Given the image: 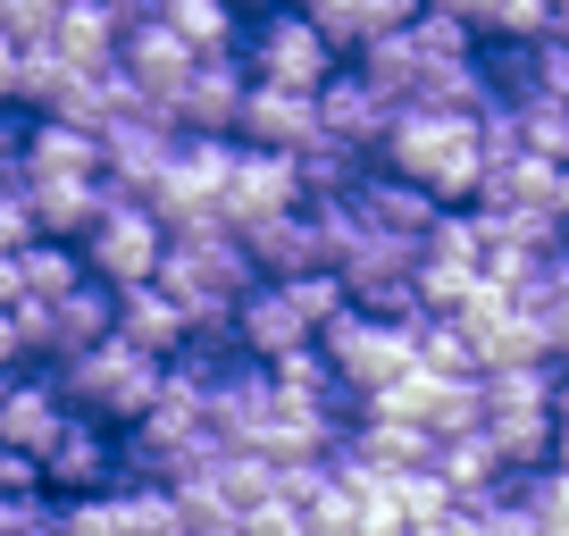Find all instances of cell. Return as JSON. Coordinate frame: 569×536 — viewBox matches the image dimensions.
Segmentation results:
<instances>
[{
	"label": "cell",
	"instance_id": "1",
	"mask_svg": "<svg viewBox=\"0 0 569 536\" xmlns=\"http://www.w3.org/2000/svg\"><path fill=\"white\" fill-rule=\"evenodd\" d=\"M393 177L427 185L445 210H478L486 193V143H478V118H445V109H402L386 135V160Z\"/></svg>",
	"mask_w": 569,
	"mask_h": 536
},
{
	"label": "cell",
	"instance_id": "2",
	"mask_svg": "<svg viewBox=\"0 0 569 536\" xmlns=\"http://www.w3.org/2000/svg\"><path fill=\"white\" fill-rule=\"evenodd\" d=\"M160 286L177 294L184 310H193V336H210V327H234L243 294L260 286V268H251V244H243V235H234L227 218H210V227H184V235H168Z\"/></svg>",
	"mask_w": 569,
	"mask_h": 536
},
{
	"label": "cell",
	"instance_id": "3",
	"mask_svg": "<svg viewBox=\"0 0 569 536\" xmlns=\"http://www.w3.org/2000/svg\"><path fill=\"white\" fill-rule=\"evenodd\" d=\"M59 394H68V411L76 419H101V428H142L151 419V403H160V386H168V360H151V353H134V344H101V353H76V360H59Z\"/></svg>",
	"mask_w": 569,
	"mask_h": 536
},
{
	"label": "cell",
	"instance_id": "4",
	"mask_svg": "<svg viewBox=\"0 0 569 536\" xmlns=\"http://www.w3.org/2000/svg\"><path fill=\"white\" fill-rule=\"evenodd\" d=\"M243 68L251 85H284V92H327L352 59L327 51V34L310 26V9H268L243 26Z\"/></svg>",
	"mask_w": 569,
	"mask_h": 536
},
{
	"label": "cell",
	"instance_id": "5",
	"mask_svg": "<svg viewBox=\"0 0 569 536\" xmlns=\"http://www.w3.org/2000/svg\"><path fill=\"white\" fill-rule=\"evenodd\" d=\"M101 185H109V177H101ZM160 260H168V227H160V210L109 185V218L84 235V268L101 277L109 294H134V286H160Z\"/></svg>",
	"mask_w": 569,
	"mask_h": 536
},
{
	"label": "cell",
	"instance_id": "6",
	"mask_svg": "<svg viewBox=\"0 0 569 536\" xmlns=\"http://www.w3.org/2000/svg\"><path fill=\"white\" fill-rule=\"evenodd\" d=\"M319 353L336 360V377L352 394H386V386H402L410 369H419V327H393V319H369V310H343L336 327L319 336Z\"/></svg>",
	"mask_w": 569,
	"mask_h": 536
},
{
	"label": "cell",
	"instance_id": "7",
	"mask_svg": "<svg viewBox=\"0 0 569 536\" xmlns=\"http://www.w3.org/2000/svg\"><path fill=\"white\" fill-rule=\"evenodd\" d=\"M118 68L142 85V101L160 109V118H177V101H184V85H193V68H201V59L177 42V26H168L160 9H134V26H126V51H118Z\"/></svg>",
	"mask_w": 569,
	"mask_h": 536
},
{
	"label": "cell",
	"instance_id": "8",
	"mask_svg": "<svg viewBox=\"0 0 569 536\" xmlns=\"http://www.w3.org/2000/svg\"><path fill=\"white\" fill-rule=\"evenodd\" d=\"M302 210V168H293V151H260L243 143V160H234V185H227V227L234 235H260L268 218H293Z\"/></svg>",
	"mask_w": 569,
	"mask_h": 536
},
{
	"label": "cell",
	"instance_id": "9",
	"mask_svg": "<svg viewBox=\"0 0 569 536\" xmlns=\"http://www.w3.org/2000/svg\"><path fill=\"white\" fill-rule=\"evenodd\" d=\"M352 218H360V235H386V244H419L427 251V235L445 227V201L427 193V185L393 177V168H369L360 193H352Z\"/></svg>",
	"mask_w": 569,
	"mask_h": 536
},
{
	"label": "cell",
	"instance_id": "10",
	"mask_svg": "<svg viewBox=\"0 0 569 536\" xmlns=\"http://www.w3.org/2000/svg\"><path fill=\"white\" fill-rule=\"evenodd\" d=\"M243 109H251V68H243V51H218V59L193 68V85H184V101H177V126L184 135L243 143Z\"/></svg>",
	"mask_w": 569,
	"mask_h": 536
},
{
	"label": "cell",
	"instance_id": "11",
	"mask_svg": "<svg viewBox=\"0 0 569 536\" xmlns=\"http://www.w3.org/2000/svg\"><path fill=\"white\" fill-rule=\"evenodd\" d=\"M393 118H402V109H393V101H386V92H377L360 68H343L336 85L319 92V126H327V143L360 151V160H386V135H393Z\"/></svg>",
	"mask_w": 569,
	"mask_h": 536
},
{
	"label": "cell",
	"instance_id": "12",
	"mask_svg": "<svg viewBox=\"0 0 569 536\" xmlns=\"http://www.w3.org/2000/svg\"><path fill=\"white\" fill-rule=\"evenodd\" d=\"M42 478H51L59 503L109 495V478H118V428H101V419H68V436L42 453Z\"/></svg>",
	"mask_w": 569,
	"mask_h": 536
},
{
	"label": "cell",
	"instance_id": "13",
	"mask_svg": "<svg viewBox=\"0 0 569 536\" xmlns=\"http://www.w3.org/2000/svg\"><path fill=\"white\" fill-rule=\"evenodd\" d=\"M251 244V268H260V286H293V277H319V268H336V244H327V227L310 210L293 218H268L260 235H243Z\"/></svg>",
	"mask_w": 569,
	"mask_h": 536
},
{
	"label": "cell",
	"instance_id": "14",
	"mask_svg": "<svg viewBox=\"0 0 569 536\" xmlns=\"http://www.w3.org/2000/svg\"><path fill=\"white\" fill-rule=\"evenodd\" d=\"M310 26L327 34L336 59H369L377 42H393L402 26H419L410 0H310Z\"/></svg>",
	"mask_w": 569,
	"mask_h": 536
},
{
	"label": "cell",
	"instance_id": "15",
	"mask_svg": "<svg viewBox=\"0 0 569 536\" xmlns=\"http://www.w3.org/2000/svg\"><path fill=\"white\" fill-rule=\"evenodd\" d=\"M234 336H243V353L260 360V369H277V360H293V353H310V344H319L284 286H251L243 310H234Z\"/></svg>",
	"mask_w": 569,
	"mask_h": 536
},
{
	"label": "cell",
	"instance_id": "16",
	"mask_svg": "<svg viewBox=\"0 0 569 536\" xmlns=\"http://www.w3.org/2000/svg\"><path fill=\"white\" fill-rule=\"evenodd\" d=\"M68 419H76V411H68V394H59V377H51V369H26L18 394H9V411H0V445L42 461V453L68 436Z\"/></svg>",
	"mask_w": 569,
	"mask_h": 536
},
{
	"label": "cell",
	"instance_id": "17",
	"mask_svg": "<svg viewBox=\"0 0 569 536\" xmlns=\"http://www.w3.org/2000/svg\"><path fill=\"white\" fill-rule=\"evenodd\" d=\"M319 92H284V85H251V109H243V143L260 151H293L302 160L310 143H319Z\"/></svg>",
	"mask_w": 569,
	"mask_h": 536
},
{
	"label": "cell",
	"instance_id": "18",
	"mask_svg": "<svg viewBox=\"0 0 569 536\" xmlns=\"http://www.w3.org/2000/svg\"><path fill=\"white\" fill-rule=\"evenodd\" d=\"M26 201H34V218H42V244H76V251H84V235L109 218L101 177H34Z\"/></svg>",
	"mask_w": 569,
	"mask_h": 536
},
{
	"label": "cell",
	"instance_id": "19",
	"mask_svg": "<svg viewBox=\"0 0 569 536\" xmlns=\"http://www.w3.org/2000/svg\"><path fill=\"white\" fill-rule=\"evenodd\" d=\"M118 336L134 344V353H151V360H177L184 344H193V310L168 286H134V294H118Z\"/></svg>",
	"mask_w": 569,
	"mask_h": 536
},
{
	"label": "cell",
	"instance_id": "20",
	"mask_svg": "<svg viewBox=\"0 0 569 536\" xmlns=\"http://www.w3.org/2000/svg\"><path fill=\"white\" fill-rule=\"evenodd\" d=\"M26 177H109V143L84 126L26 118Z\"/></svg>",
	"mask_w": 569,
	"mask_h": 536
},
{
	"label": "cell",
	"instance_id": "21",
	"mask_svg": "<svg viewBox=\"0 0 569 536\" xmlns=\"http://www.w3.org/2000/svg\"><path fill=\"white\" fill-rule=\"evenodd\" d=\"M343 453L352 461H369V469H386V478H410V469H436V436L427 428H402V419H360L352 436H343Z\"/></svg>",
	"mask_w": 569,
	"mask_h": 536
},
{
	"label": "cell",
	"instance_id": "22",
	"mask_svg": "<svg viewBox=\"0 0 569 536\" xmlns=\"http://www.w3.org/2000/svg\"><path fill=\"white\" fill-rule=\"evenodd\" d=\"M160 18L177 26V42L193 59H218V51H243V18L218 9V0H160Z\"/></svg>",
	"mask_w": 569,
	"mask_h": 536
},
{
	"label": "cell",
	"instance_id": "23",
	"mask_svg": "<svg viewBox=\"0 0 569 536\" xmlns=\"http://www.w3.org/2000/svg\"><path fill=\"white\" fill-rule=\"evenodd\" d=\"M293 168H302V210H319V201H352L360 177H369L377 160H360V151H343V143H327V135H319Z\"/></svg>",
	"mask_w": 569,
	"mask_h": 536
},
{
	"label": "cell",
	"instance_id": "24",
	"mask_svg": "<svg viewBox=\"0 0 569 536\" xmlns=\"http://www.w3.org/2000/svg\"><path fill=\"white\" fill-rule=\"evenodd\" d=\"M59 336H68V360L118 344V294H109L101 277H92V286H76L68 302H59Z\"/></svg>",
	"mask_w": 569,
	"mask_h": 536
},
{
	"label": "cell",
	"instance_id": "25",
	"mask_svg": "<svg viewBox=\"0 0 569 536\" xmlns=\"http://www.w3.org/2000/svg\"><path fill=\"white\" fill-rule=\"evenodd\" d=\"M469 18H478L486 51H536V42H552V9L545 0H495V9H469Z\"/></svg>",
	"mask_w": 569,
	"mask_h": 536
},
{
	"label": "cell",
	"instance_id": "26",
	"mask_svg": "<svg viewBox=\"0 0 569 536\" xmlns=\"http://www.w3.org/2000/svg\"><path fill=\"white\" fill-rule=\"evenodd\" d=\"M18 268H26V302H68L76 286H92V268H84V251L76 244H34V251H18Z\"/></svg>",
	"mask_w": 569,
	"mask_h": 536
},
{
	"label": "cell",
	"instance_id": "27",
	"mask_svg": "<svg viewBox=\"0 0 569 536\" xmlns=\"http://www.w3.org/2000/svg\"><path fill=\"white\" fill-rule=\"evenodd\" d=\"M419 369H427V377H445V386H461V377H486V369H478V344H469L461 319H427V327H419Z\"/></svg>",
	"mask_w": 569,
	"mask_h": 536
},
{
	"label": "cell",
	"instance_id": "28",
	"mask_svg": "<svg viewBox=\"0 0 569 536\" xmlns=\"http://www.w3.org/2000/svg\"><path fill=\"white\" fill-rule=\"evenodd\" d=\"M410 34H419L427 59H478V51H486L469 9H419V26H410Z\"/></svg>",
	"mask_w": 569,
	"mask_h": 536
},
{
	"label": "cell",
	"instance_id": "29",
	"mask_svg": "<svg viewBox=\"0 0 569 536\" xmlns=\"http://www.w3.org/2000/svg\"><path fill=\"white\" fill-rule=\"evenodd\" d=\"M59 26H68V0H0V34L18 42V51L59 42Z\"/></svg>",
	"mask_w": 569,
	"mask_h": 536
},
{
	"label": "cell",
	"instance_id": "30",
	"mask_svg": "<svg viewBox=\"0 0 569 536\" xmlns=\"http://www.w3.org/2000/svg\"><path fill=\"white\" fill-rule=\"evenodd\" d=\"M126 503V536H184V495L177 486H134Z\"/></svg>",
	"mask_w": 569,
	"mask_h": 536
},
{
	"label": "cell",
	"instance_id": "31",
	"mask_svg": "<svg viewBox=\"0 0 569 536\" xmlns=\"http://www.w3.org/2000/svg\"><path fill=\"white\" fill-rule=\"evenodd\" d=\"M284 294H293V310L310 319V336H327V327H336L343 310H352V294H343V277H336V268H319V277H293Z\"/></svg>",
	"mask_w": 569,
	"mask_h": 536
},
{
	"label": "cell",
	"instance_id": "32",
	"mask_svg": "<svg viewBox=\"0 0 569 536\" xmlns=\"http://www.w3.org/2000/svg\"><path fill=\"white\" fill-rule=\"evenodd\" d=\"M327 495H336V461H302V469H277V503H293V512H319Z\"/></svg>",
	"mask_w": 569,
	"mask_h": 536
},
{
	"label": "cell",
	"instance_id": "33",
	"mask_svg": "<svg viewBox=\"0 0 569 536\" xmlns=\"http://www.w3.org/2000/svg\"><path fill=\"white\" fill-rule=\"evenodd\" d=\"M42 244V218L26 193H0V251H34Z\"/></svg>",
	"mask_w": 569,
	"mask_h": 536
},
{
	"label": "cell",
	"instance_id": "34",
	"mask_svg": "<svg viewBox=\"0 0 569 536\" xmlns=\"http://www.w3.org/2000/svg\"><path fill=\"white\" fill-rule=\"evenodd\" d=\"M18 495H51V478H42L34 453H9V445H0V503H18Z\"/></svg>",
	"mask_w": 569,
	"mask_h": 536
},
{
	"label": "cell",
	"instance_id": "35",
	"mask_svg": "<svg viewBox=\"0 0 569 536\" xmlns=\"http://www.w3.org/2000/svg\"><path fill=\"white\" fill-rule=\"evenodd\" d=\"M59 519V495H18V503H0V536H34Z\"/></svg>",
	"mask_w": 569,
	"mask_h": 536
},
{
	"label": "cell",
	"instance_id": "36",
	"mask_svg": "<svg viewBox=\"0 0 569 536\" xmlns=\"http://www.w3.org/2000/svg\"><path fill=\"white\" fill-rule=\"evenodd\" d=\"M243 536H319V528H310V512H293V503H260V512L243 519Z\"/></svg>",
	"mask_w": 569,
	"mask_h": 536
},
{
	"label": "cell",
	"instance_id": "37",
	"mask_svg": "<svg viewBox=\"0 0 569 536\" xmlns=\"http://www.w3.org/2000/svg\"><path fill=\"white\" fill-rule=\"evenodd\" d=\"M0 369H9V377L34 369V360H26V336H18V310H0Z\"/></svg>",
	"mask_w": 569,
	"mask_h": 536
},
{
	"label": "cell",
	"instance_id": "38",
	"mask_svg": "<svg viewBox=\"0 0 569 536\" xmlns=\"http://www.w3.org/2000/svg\"><path fill=\"white\" fill-rule=\"evenodd\" d=\"M26 302V268H18V251H0V310H18Z\"/></svg>",
	"mask_w": 569,
	"mask_h": 536
},
{
	"label": "cell",
	"instance_id": "39",
	"mask_svg": "<svg viewBox=\"0 0 569 536\" xmlns=\"http://www.w3.org/2000/svg\"><path fill=\"white\" fill-rule=\"evenodd\" d=\"M427 536H486V519H478V512H452L445 528H427Z\"/></svg>",
	"mask_w": 569,
	"mask_h": 536
},
{
	"label": "cell",
	"instance_id": "40",
	"mask_svg": "<svg viewBox=\"0 0 569 536\" xmlns=\"http://www.w3.org/2000/svg\"><path fill=\"white\" fill-rule=\"evenodd\" d=\"M552 218H561V227H569V168H561V177H552Z\"/></svg>",
	"mask_w": 569,
	"mask_h": 536
},
{
	"label": "cell",
	"instance_id": "41",
	"mask_svg": "<svg viewBox=\"0 0 569 536\" xmlns=\"http://www.w3.org/2000/svg\"><path fill=\"white\" fill-rule=\"evenodd\" d=\"M9 394H18V377H9V369H0V411H9Z\"/></svg>",
	"mask_w": 569,
	"mask_h": 536
},
{
	"label": "cell",
	"instance_id": "42",
	"mask_svg": "<svg viewBox=\"0 0 569 536\" xmlns=\"http://www.w3.org/2000/svg\"><path fill=\"white\" fill-rule=\"evenodd\" d=\"M561 428H569V369H561Z\"/></svg>",
	"mask_w": 569,
	"mask_h": 536
}]
</instances>
